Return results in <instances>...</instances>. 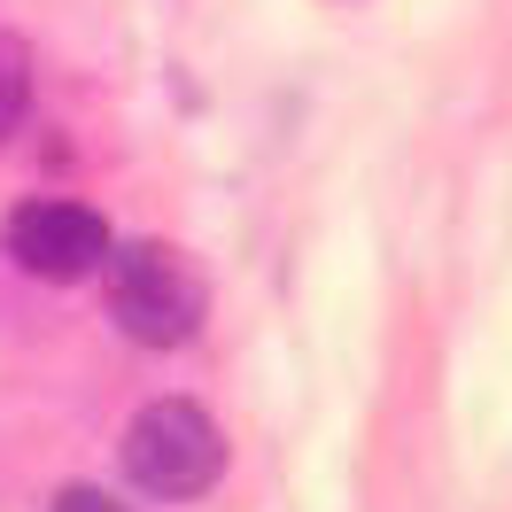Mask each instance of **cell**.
<instances>
[{"label":"cell","instance_id":"cell-5","mask_svg":"<svg viewBox=\"0 0 512 512\" xmlns=\"http://www.w3.org/2000/svg\"><path fill=\"white\" fill-rule=\"evenodd\" d=\"M55 512H125V505H117V497H101V489H63Z\"/></svg>","mask_w":512,"mask_h":512},{"label":"cell","instance_id":"cell-2","mask_svg":"<svg viewBox=\"0 0 512 512\" xmlns=\"http://www.w3.org/2000/svg\"><path fill=\"white\" fill-rule=\"evenodd\" d=\"M125 474L140 497H156V505H194V497H210L225 474V435L218 419L187 404V396H156V404H140L125 427Z\"/></svg>","mask_w":512,"mask_h":512},{"label":"cell","instance_id":"cell-4","mask_svg":"<svg viewBox=\"0 0 512 512\" xmlns=\"http://www.w3.org/2000/svg\"><path fill=\"white\" fill-rule=\"evenodd\" d=\"M24 109H32V47L16 32H0V140L24 125Z\"/></svg>","mask_w":512,"mask_h":512},{"label":"cell","instance_id":"cell-1","mask_svg":"<svg viewBox=\"0 0 512 512\" xmlns=\"http://www.w3.org/2000/svg\"><path fill=\"white\" fill-rule=\"evenodd\" d=\"M101 303L140 350H179L210 319V280L179 241H109L101 256Z\"/></svg>","mask_w":512,"mask_h":512},{"label":"cell","instance_id":"cell-3","mask_svg":"<svg viewBox=\"0 0 512 512\" xmlns=\"http://www.w3.org/2000/svg\"><path fill=\"white\" fill-rule=\"evenodd\" d=\"M0 241H8V256H16L32 280L78 288V280H94L101 256H109V225H101V210H86V202L39 194V202H16V210H8Z\"/></svg>","mask_w":512,"mask_h":512}]
</instances>
